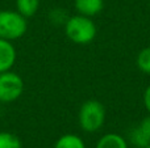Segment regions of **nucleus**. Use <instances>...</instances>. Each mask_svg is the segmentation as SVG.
<instances>
[{
    "label": "nucleus",
    "instance_id": "1",
    "mask_svg": "<svg viewBox=\"0 0 150 148\" xmlns=\"http://www.w3.org/2000/svg\"><path fill=\"white\" fill-rule=\"evenodd\" d=\"M66 37L76 45H88L95 39L98 28L91 17L83 15H74L63 24Z\"/></svg>",
    "mask_w": 150,
    "mask_h": 148
},
{
    "label": "nucleus",
    "instance_id": "2",
    "mask_svg": "<svg viewBox=\"0 0 150 148\" xmlns=\"http://www.w3.org/2000/svg\"><path fill=\"white\" fill-rule=\"evenodd\" d=\"M78 122L84 133H98L105 122V108L98 100H87L78 113Z\"/></svg>",
    "mask_w": 150,
    "mask_h": 148
},
{
    "label": "nucleus",
    "instance_id": "3",
    "mask_svg": "<svg viewBox=\"0 0 150 148\" xmlns=\"http://www.w3.org/2000/svg\"><path fill=\"white\" fill-rule=\"evenodd\" d=\"M28 30V18L17 10L1 9L0 10V38L7 41H16L25 36Z\"/></svg>",
    "mask_w": 150,
    "mask_h": 148
},
{
    "label": "nucleus",
    "instance_id": "4",
    "mask_svg": "<svg viewBox=\"0 0 150 148\" xmlns=\"http://www.w3.org/2000/svg\"><path fill=\"white\" fill-rule=\"evenodd\" d=\"M24 92V80L12 70L0 73V102L9 104L21 97Z\"/></svg>",
    "mask_w": 150,
    "mask_h": 148
},
{
    "label": "nucleus",
    "instance_id": "5",
    "mask_svg": "<svg viewBox=\"0 0 150 148\" xmlns=\"http://www.w3.org/2000/svg\"><path fill=\"white\" fill-rule=\"evenodd\" d=\"M128 143L136 148H145L150 144V114L144 117L128 133Z\"/></svg>",
    "mask_w": 150,
    "mask_h": 148
},
{
    "label": "nucleus",
    "instance_id": "6",
    "mask_svg": "<svg viewBox=\"0 0 150 148\" xmlns=\"http://www.w3.org/2000/svg\"><path fill=\"white\" fill-rule=\"evenodd\" d=\"M16 62V49L11 41L0 38V73L12 70Z\"/></svg>",
    "mask_w": 150,
    "mask_h": 148
},
{
    "label": "nucleus",
    "instance_id": "7",
    "mask_svg": "<svg viewBox=\"0 0 150 148\" xmlns=\"http://www.w3.org/2000/svg\"><path fill=\"white\" fill-rule=\"evenodd\" d=\"M74 8L78 15L92 18L98 16L104 8V0H74Z\"/></svg>",
    "mask_w": 150,
    "mask_h": 148
},
{
    "label": "nucleus",
    "instance_id": "8",
    "mask_svg": "<svg viewBox=\"0 0 150 148\" xmlns=\"http://www.w3.org/2000/svg\"><path fill=\"white\" fill-rule=\"evenodd\" d=\"M95 148H129V143L120 134L108 133L99 138Z\"/></svg>",
    "mask_w": 150,
    "mask_h": 148
},
{
    "label": "nucleus",
    "instance_id": "9",
    "mask_svg": "<svg viewBox=\"0 0 150 148\" xmlns=\"http://www.w3.org/2000/svg\"><path fill=\"white\" fill-rule=\"evenodd\" d=\"M40 0H16V10L24 17H33L40 9Z\"/></svg>",
    "mask_w": 150,
    "mask_h": 148
},
{
    "label": "nucleus",
    "instance_id": "10",
    "mask_svg": "<svg viewBox=\"0 0 150 148\" xmlns=\"http://www.w3.org/2000/svg\"><path fill=\"white\" fill-rule=\"evenodd\" d=\"M54 148H86V144L76 134H65L57 139Z\"/></svg>",
    "mask_w": 150,
    "mask_h": 148
},
{
    "label": "nucleus",
    "instance_id": "11",
    "mask_svg": "<svg viewBox=\"0 0 150 148\" xmlns=\"http://www.w3.org/2000/svg\"><path fill=\"white\" fill-rule=\"evenodd\" d=\"M0 148H23V143L15 134L0 131Z\"/></svg>",
    "mask_w": 150,
    "mask_h": 148
},
{
    "label": "nucleus",
    "instance_id": "12",
    "mask_svg": "<svg viewBox=\"0 0 150 148\" xmlns=\"http://www.w3.org/2000/svg\"><path fill=\"white\" fill-rule=\"evenodd\" d=\"M136 64H137V68L141 72L146 73V75H150V46L142 49L137 54Z\"/></svg>",
    "mask_w": 150,
    "mask_h": 148
},
{
    "label": "nucleus",
    "instance_id": "13",
    "mask_svg": "<svg viewBox=\"0 0 150 148\" xmlns=\"http://www.w3.org/2000/svg\"><path fill=\"white\" fill-rule=\"evenodd\" d=\"M144 105H145V109L148 110V113L150 114V84L148 85V88L144 92Z\"/></svg>",
    "mask_w": 150,
    "mask_h": 148
},
{
    "label": "nucleus",
    "instance_id": "14",
    "mask_svg": "<svg viewBox=\"0 0 150 148\" xmlns=\"http://www.w3.org/2000/svg\"><path fill=\"white\" fill-rule=\"evenodd\" d=\"M145 148H150V144H149V146H148V147H145Z\"/></svg>",
    "mask_w": 150,
    "mask_h": 148
}]
</instances>
